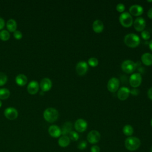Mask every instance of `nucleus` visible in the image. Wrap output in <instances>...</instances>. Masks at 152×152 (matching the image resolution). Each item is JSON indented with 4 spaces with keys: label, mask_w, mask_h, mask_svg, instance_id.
<instances>
[{
    "label": "nucleus",
    "mask_w": 152,
    "mask_h": 152,
    "mask_svg": "<svg viewBox=\"0 0 152 152\" xmlns=\"http://www.w3.org/2000/svg\"><path fill=\"white\" fill-rule=\"evenodd\" d=\"M48 132L49 135L53 138H58L62 134L61 129L55 125H52L49 126L48 129Z\"/></svg>",
    "instance_id": "obj_16"
},
{
    "label": "nucleus",
    "mask_w": 152,
    "mask_h": 152,
    "mask_svg": "<svg viewBox=\"0 0 152 152\" xmlns=\"http://www.w3.org/2000/svg\"><path fill=\"white\" fill-rule=\"evenodd\" d=\"M130 94L129 89L126 87H122L118 90L117 96L118 99L122 101L125 100Z\"/></svg>",
    "instance_id": "obj_13"
},
{
    "label": "nucleus",
    "mask_w": 152,
    "mask_h": 152,
    "mask_svg": "<svg viewBox=\"0 0 152 152\" xmlns=\"http://www.w3.org/2000/svg\"><path fill=\"white\" fill-rule=\"evenodd\" d=\"M100 148L98 145H94L90 148V152H100Z\"/></svg>",
    "instance_id": "obj_34"
},
{
    "label": "nucleus",
    "mask_w": 152,
    "mask_h": 152,
    "mask_svg": "<svg viewBox=\"0 0 152 152\" xmlns=\"http://www.w3.org/2000/svg\"><path fill=\"white\" fill-rule=\"evenodd\" d=\"M147 16L149 18L152 19V7L148 10L147 12Z\"/></svg>",
    "instance_id": "obj_38"
},
{
    "label": "nucleus",
    "mask_w": 152,
    "mask_h": 152,
    "mask_svg": "<svg viewBox=\"0 0 152 152\" xmlns=\"http://www.w3.org/2000/svg\"><path fill=\"white\" fill-rule=\"evenodd\" d=\"M72 124L71 122H66L62 126L61 132L62 135H67L72 131Z\"/></svg>",
    "instance_id": "obj_21"
},
{
    "label": "nucleus",
    "mask_w": 152,
    "mask_h": 152,
    "mask_svg": "<svg viewBox=\"0 0 152 152\" xmlns=\"http://www.w3.org/2000/svg\"><path fill=\"white\" fill-rule=\"evenodd\" d=\"M141 61L143 64L146 66L152 65V54L150 53H145L142 55L141 58Z\"/></svg>",
    "instance_id": "obj_19"
},
{
    "label": "nucleus",
    "mask_w": 152,
    "mask_h": 152,
    "mask_svg": "<svg viewBox=\"0 0 152 152\" xmlns=\"http://www.w3.org/2000/svg\"><path fill=\"white\" fill-rule=\"evenodd\" d=\"M87 142L86 141H81L78 142V145H77V148L80 150H84L86 147H87Z\"/></svg>",
    "instance_id": "obj_31"
},
{
    "label": "nucleus",
    "mask_w": 152,
    "mask_h": 152,
    "mask_svg": "<svg viewBox=\"0 0 152 152\" xmlns=\"http://www.w3.org/2000/svg\"><path fill=\"white\" fill-rule=\"evenodd\" d=\"M130 93H131V94H132L133 96H137V95L138 94L139 91H138V89H136V88H135L134 89H132V90H131L130 91Z\"/></svg>",
    "instance_id": "obj_35"
},
{
    "label": "nucleus",
    "mask_w": 152,
    "mask_h": 152,
    "mask_svg": "<svg viewBox=\"0 0 152 152\" xmlns=\"http://www.w3.org/2000/svg\"><path fill=\"white\" fill-rule=\"evenodd\" d=\"M74 128L77 132H83L87 129V122L83 119H78L74 124Z\"/></svg>",
    "instance_id": "obj_10"
},
{
    "label": "nucleus",
    "mask_w": 152,
    "mask_h": 152,
    "mask_svg": "<svg viewBox=\"0 0 152 152\" xmlns=\"http://www.w3.org/2000/svg\"><path fill=\"white\" fill-rule=\"evenodd\" d=\"M52 83L51 80L48 78H43L40 83V87L42 91H48L52 88Z\"/></svg>",
    "instance_id": "obj_15"
},
{
    "label": "nucleus",
    "mask_w": 152,
    "mask_h": 152,
    "mask_svg": "<svg viewBox=\"0 0 152 152\" xmlns=\"http://www.w3.org/2000/svg\"><path fill=\"white\" fill-rule=\"evenodd\" d=\"M150 124H151V126H152V119H151V122H150Z\"/></svg>",
    "instance_id": "obj_41"
},
{
    "label": "nucleus",
    "mask_w": 152,
    "mask_h": 152,
    "mask_svg": "<svg viewBox=\"0 0 152 152\" xmlns=\"http://www.w3.org/2000/svg\"><path fill=\"white\" fill-rule=\"evenodd\" d=\"M13 36L14 37L17 39V40H20L23 37V34L21 33V32L20 31H18V30H16L14 32V34H13Z\"/></svg>",
    "instance_id": "obj_33"
},
{
    "label": "nucleus",
    "mask_w": 152,
    "mask_h": 152,
    "mask_svg": "<svg viewBox=\"0 0 152 152\" xmlns=\"http://www.w3.org/2000/svg\"><path fill=\"white\" fill-rule=\"evenodd\" d=\"M39 83L34 80L30 81L27 87V91L30 94H36L39 91Z\"/></svg>",
    "instance_id": "obj_14"
},
{
    "label": "nucleus",
    "mask_w": 152,
    "mask_h": 152,
    "mask_svg": "<svg viewBox=\"0 0 152 152\" xmlns=\"http://www.w3.org/2000/svg\"><path fill=\"white\" fill-rule=\"evenodd\" d=\"M141 145L140 140L136 137H128L125 140V148L131 151L137 150Z\"/></svg>",
    "instance_id": "obj_1"
},
{
    "label": "nucleus",
    "mask_w": 152,
    "mask_h": 152,
    "mask_svg": "<svg viewBox=\"0 0 152 152\" xmlns=\"http://www.w3.org/2000/svg\"><path fill=\"white\" fill-rule=\"evenodd\" d=\"M149 48L152 51V40H151L149 42Z\"/></svg>",
    "instance_id": "obj_39"
},
{
    "label": "nucleus",
    "mask_w": 152,
    "mask_h": 152,
    "mask_svg": "<svg viewBox=\"0 0 152 152\" xmlns=\"http://www.w3.org/2000/svg\"><path fill=\"white\" fill-rule=\"evenodd\" d=\"M93 31L96 33H100L104 28V25L102 21L99 20H95L92 25Z\"/></svg>",
    "instance_id": "obj_18"
},
{
    "label": "nucleus",
    "mask_w": 152,
    "mask_h": 152,
    "mask_svg": "<svg viewBox=\"0 0 152 152\" xmlns=\"http://www.w3.org/2000/svg\"><path fill=\"white\" fill-rule=\"evenodd\" d=\"M133 25L136 31H142L145 27V20L142 17H138L134 21Z\"/></svg>",
    "instance_id": "obj_11"
},
{
    "label": "nucleus",
    "mask_w": 152,
    "mask_h": 152,
    "mask_svg": "<svg viewBox=\"0 0 152 152\" xmlns=\"http://www.w3.org/2000/svg\"><path fill=\"white\" fill-rule=\"evenodd\" d=\"M124 43L129 48H137L140 43V39L138 36L134 33H129L124 37Z\"/></svg>",
    "instance_id": "obj_2"
},
{
    "label": "nucleus",
    "mask_w": 152,
    "mask_h": 152,
    "mask_svg": "<svg viewBox=\"0 0 152 152\" xmlns=\"http://www.w3.org/2000/svg\"><path fill=\"white\" fill-rule=\"evenodd\" d=\"M125 8V5L123 4H121V3L118 4L116 5V9L117 11H118L119 12H122V13L124 11Z\"/></svg>",
    "instance_id": "obj_32"
},
{
    "label": "nucleus",
    "mask_w": 152,
    "mask_h": 152,
    "mask_svg": "<svg viewBox=\"0 0 152 152\" xmlns=\"http://www.w3.org/2000/svg\"><path fill=\"white\" fill-rule=\"evenodd\" d=\"M100 134L96 130H92L90 131L87 136V140L90 144H96L100 140Z\"/></svg>",
    "instance_id": "obj_7"
},
{
    "label": "nucleus",
    "mask_w": 152,
    "mask_h": 152,
    "mask_svg": "<svg viewBox=\"0 0 152 152\" xmlns=\"http://www.w3.org/2000/svg\"><path fill=\"white\" fill-rule=\"evenodd\" d=\"M10 92L8 89L6 88H0V99L5 100L10 97Z\"/></svg>",
    "instance_id": "obj_25"
},
{
    "label": "nucleus",
    "mask_w": 152,
    "mask_h": 152,
    "mask_svg": "<svg viewBox=\"0 0 152 152\" xmlns=\"http://www.w3.org/2000/svg\"><path fill=\"white\" fill-rule=\"evenodd\" d=\"M121 24L124 27H129L133 24V19L131 15L128 12L122 13L119 18Z\"/></svg>",
    "instance_id": "obj_4"
},
{
    "label": "nucleus",
    "mask_w": 152,
    "mask_h": 152,
    "mask_svg": "<svg viewBox=\"0 0 152 152\" xmlns=\"http://www.w3.org/2000/svg\"><path fill=\"white\" fill-rule=\"evenodd\" d=\"M10 34L5 30H3L0 31V39L3 41H7L10 39Z\"/></svg>",
    "instance_id": "obj_26"
},
{
    "label": "nucleus",
    "mask_w": 152,
    "mask_h": 152,
    "mask_svg": "<svg viewBox=\"0 0 152 152\" xmlns=\"http://www.w3.org/2000/svg\"><path fill=\"white\" fill-rule=\"evenodd\" d=\"M150 152H152V146H151V147L150 148Z\"/></svg>",
    "instance_id": "obj_42"
},
{
    "label": "nucleus",
    "mask_w": 152,
    "mask_h": 152,
    "mask_svg": "<svg viewBox=\"0 0 152 152\" xmlns=\"http://www.w3.org/2000/svg\"><path fill=\"white\" fill-rule=\"evenodd\" d=\"M141 37L145 40H147L150 38V32L148 31L147 30L142 31L141 33Z\"/></svg>",
    "instance_id": "obj_30"
},
{
    "label": "nucleus",
    "mask_w": 152,
    "mask_h": 152,
    "mask_svg": "<svg viewBox=\"0 0 152 152\" xmlns=\"http://www.w3.org/2000/svg\"><path fill=\"white\" fill-rule=\"evenodd\" d=\"M88 64L85 61H80L77 63L75 70L78 75L83 76L85 75L88 71Z\"/></svg>",
    "instance_id": "obj_9"
},
{
    "label": "nucleus",
    "mask_w": 152,
    "mask_h": 152,
    "mask_svg": "<svg viewBox=\"0 0 152 152\" xmlns=\"http://www.w3.org/2000/svg\"><path fill=\"white\" fill-rule=\"evenodd\" d=\"M59 116L58 110L53 107H49L45 109L43 112L44 119L48 122H54L56 121Z\"/></svg>",
    "instance_id": "obj_3"
},
{
    "label": "nucleus",
    "mask_w": 152,
    "mask_h": 152,
    "mask_svg": "<svg viewBox=\"0 0 152 152\" xmlns=\"http://www.w3.org/2000/svg\"><path fill=\"white\" fill-rule=\"evenodd\" d=\"M5 26V21L4 19L0 17V30H2Z\"/></svg>",
    "instance_id": "obj_36"
},
{
    "label": "nucleus",
    "mask_w": 152,
    "mask_h": 152,
    "mask_svg": "<svg viewBox=\"0 0 152 152\" xmlns=\"http://www.w3.org/2000/svg\"><path fill=\"white\" fill-rule=\"evenodd\" d=\"M15 82L17 85L20 86H24L27 83V78L24 74H18L15 77Z\"/></svg>",
    "instance_id": "obj_20"
},
{
    "label": "nucleus",
    "mask_w": 152,
    "mask_h": 152,
    "mask_svg": "<svg viewBox=\"0 0 152 152\" xmlns=\"http://www.w3.org/2000/svg\"><path fill=\"white\" fill-rule=\"evenodd\" d=\"M129 82L130 85L134 87L137 88L139 87L142 82V77L140 73H134L129 77Z\"/></svg>",
    "instance_id": "obj_8"
},
{
    "label": "nucleus",
    "mask_w": 152,
    "mask_h": 152,
    "mask_svg": "<svg viewBox=\"0 0 152 152\" xmlns=\"http://www.w3.org/2000/svg\"><path fill=\"white\" fill-rule=\"evenodd\" d=\"M6 26L8 30L10 32H14L15 31H16L17 23L14 20L10 19L9 20H8Z\"/></svg>",
    "instance_id": "obj_23"
},
{
    "label": "nucleus",
    "mask_w": 152,
    "mask_h": 152,
    "mask_svg": "<svg viewBox=\"0 0 152 152\" xmlns=\"http://www.w3.org/2000/svg\"><path fill=\"white\" fill-rule=\"evenodd\" d=\"M129 14L134 16H140L143 13V8L139 5H133L130 7Z\"/></svg>",
    "instance_id": "obj_17"
},
{
    "label": "nucleus",
    "mask_w": 152,
    "mask_h": 152,
    "mask_svg": "<svg viewBox=\"0 0 152 152\" xmlns=\"http://www.w3.org/2000/svg\"><path fill=\"white\" fill-rule=\"evenodd\" d=\"M1 106H2V102H1V101L0 100V107H1Z\"/></svg>",
    "instance_id": "obj_40"
},
{
    "label": "nucleus",
    "mask_w": 152,
    "mask_h": 152,
    "mask_svg": "<svg viewBox=\"0 0 152 152\" xmlns=\"http://www.w3.org/2000/svg\"><path fill=\"white\" fill-rule=\"evenodd\" d=\"M120 84V81L118 78L116 77L111 78L107 82V88L110 92L115 93L118 90Z\"/></svg>",
    "instance_id": "obj_6"
},
{
    "label": "nucleus",
    "mask_w": 152,
    "mask_h": 152,
    "mask_svg": "<svg viewBox=\"0 0 152 152\" xmlns=\"http://www.w3.org/2000/svg\"><path fill=\"white\" fill-rule=\"evenodd\" d=\"M147 96H148V98L152 100V87H151L150 88L148 89V90L147 91Z\"/></svg>",
    "instance_id": "obj_37"
},
{
    "label": "nucleus",
    "mask_w": 152,
    "mask_h": 152,
    "mask_svg": "<svg viewBox=\"0 0 152 152\" xmlns=\"http://www.w3.org/2000/svg\"><path fill=\"white\" fill-rule=\"evenodd\" d=\"M69 138L70 140H72L74 141H76L79 138V135L78 134L74 131H71L69 134Z\"/></svg>",
    "instance_id": "obj_28"
},
{
    "label": "nucleus",
    "mask_w": 152,
    "mask_h": 152,
    "mask_svg": "<svg viewBox=\"0 0 152 152\" xmlns=\"http://www.w3.org/2000/svg\"><path fill=\"white\" fill-rule=\"evenodd\" d=\"M7 76L3 72H0V86H4L7 81Z\"/></svg>",
    "instance_id": "obj_29"
},
{
    "label": "nucleus",
    "mask_w": 152,
    "mask_h": 152,
    "mask_svg": "<svg viewBox=\"0 0 152 152\" xmlns=\"http://www.w3.org/2000/svg\"><path fill=\"white\" fill-rule=\"evenodd\" d=\"M122 131L124 135L128 137H131L134 132V129L131 125H126L123 127Z\"/></svg>",
    "instance_id": "obj_24"
},
{
    "label": "nucleus",
    "mask_w": 152,
    "mask_h": 152,
    "mask_svg": "<svg viewBox=\"0 0 152 152\" xmlns=\"http://www.w3.org/2000/svg\"><path fill=\"white\" fill-rule=\"evenodd\" d=\"M70 139L67 135H62L58 140V144L61 147H66L70 144Z\"/></svg>",
    "instance_id": "obj_22"
},
{
    "label": "nucleus",
    "mask_w": 152,
    "mask_h": 152,
    "mask_svg": "<svg viewBox=\"0 0 152 152\" xmlns=\"http://www.w3.org/2000/svg\"><path fill=\"white\" fill-rule=\"evenodd\" d=\"M4 115L9 120H14L17 118L18 112L15 108L10 107L4 110Z\"/></svg>",
    "instance_id": "obj_12"
},
{
    "label": "nucleus",
    "mask_w": 152,
    "mask_h": 152,
    "mask_svg": "<svg viewBox=\"0 0 152 152\" xmlns=\"http://www.w3.org/2000/svg\"><path fill=\"white\" fill-rule=\"evenodd\" d=\"M137 67L136 64L131 60H125L121 64L122 71L126 74L132 73Z\"/></svg>",
    "instance_id": "obj_5"
},
{
    "label": "nucleus",
    "mask_w": 152,
    "mask_h": 152,
    "mask_svg": "<svg viewBox=\"0 0 152 152\" xmlns=\"http://www.w3.org/2000/svg\"><path fill=\"white\" fill-rule=\"evenodd\" d=\"M98 59L95 57H91L88 60V64L92 67H96L98 65Z\"/></svg>",
    "instance_id": "obj_27"
}]
</instances>
